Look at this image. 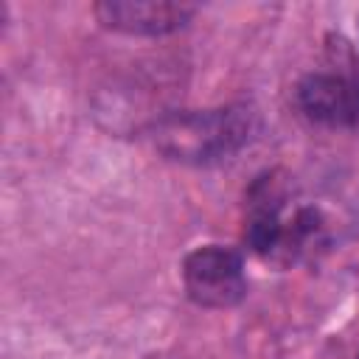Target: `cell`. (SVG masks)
<instances>
[{
  "label": "cell",
  "instance_id": "obj_1",
  "mask_svg": "<svg viewBox=\"0 0 359 359\" xmlns=\"http://www.w3.org/2000/svg\"><path fill=\"white\" fill-rule=\"evenodd\" d=\"M258 129V115L250 104H227L210 109H177L157 115L149 123L151 146L174 163L210 165L238 154Z\"/></svg>",
  "mask_w": 359,
  "mask_h": 359
},
{
  "label": "cell",
  "instance_id": "obj_2",
  "mask_svg": "<svg viewBox=\"0 0 359 359\" xmlns=\"http://www.w3.org/2000/svg\"><path fill=\"white\" fill-rule=\"evenodd\" d=\"M182 286L191 303L202 309H233L247 294L244 258L233 247L202 244L182 261Z\"/></svg>",
  "mask_w": 359,
  "mask_h": 359
},
{
  "label": "cell",
  "instance_id": "obj_3",
  "mask_svg": "<svg viewBox=\"0 0 359 359\" xmlns=\"http://www.w3.org/2000/svg\"><path fill=\"white\" fill-rule=\"evenodd\" d=\"M93 14L101 28L123 36H168L194 20L196 6L168 0H104L93 6Z\"/></svg>",
  "mask_w": 359,
  "mask_h": 359
},
{
  "label": "cell",
  "instance_id": "obj_4",
  "mask_svg": "<svg viewBox=\"0 0 359 359\" xmlns=\"http://www.w3.org/2000/svg\"><path fill=\"white\" fill-rule=\"evenodd\" d=\"M300 112L323 126L359 123V76L317 70L300 79L294 90Z\"/></svg>",
  "mask_w": 359,
  "mask_h": 359
},
{
  "label": "cell",
  "instance_id": "obj_5",
  "mask_svg": "<svg viewBox=\"0 0 359 359\" xmlns=\"http://www.w3.org/2000/svg\"><path fill=\"white\" fill-rule=\"evenodd\" d=\"M356 359H359V353H356Z\"/></svg>",
  "mask_w": 359,
  "mask_h": 359
}]
</instances>
